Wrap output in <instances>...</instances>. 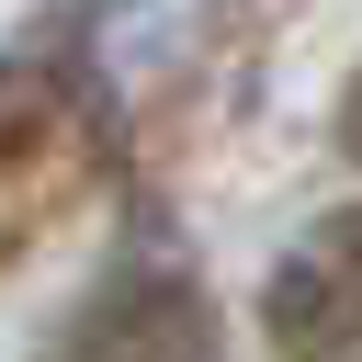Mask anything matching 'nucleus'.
Returning <instances> with one entry per match:
<instances>
[{"label": "nucleus", "instance_id": "f03ea898", "mask_svg": "<svg viewBox=\"0 0 362 362\" xmlns=\"http://www.w3.org/2000/svg\"><path fill=\"white\" fill-rule=\"evenodd\" d=\"M272 339L283 362H362V204L272 272Z\"/></svg>", "mask_w": 362, "mask_h": 362}, {"label": "nucleus", "instance_id": "f257e3e1", "mask_svg": "<svg viewBox=\"0 0 362 362\" xmlns=\"http://www.w3.org/2000/svg\"><path fill=\"white\" fill-rule=\"evenodd\" d=\"M57 362H226V351H215V305L181 272H124L68 317Z\"/></svg>", "mask_w": 362, "mask_h": 362}, {"label": "nucleus", "instance_id": "7ed1b4c3", "mask_svg": "<svg viewBox=\"0 0 362 362\" xmlns=\"http://www.w3.org/2000/svg\"><path fill=\"white\" fill-rule=\"evenodd\" d=\"M339 147L362 158V79H351V102H339Z\"/></svg>", "mask_w": 362, "mask_h": 362}]
</instances>
